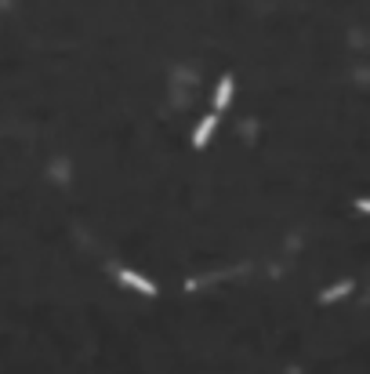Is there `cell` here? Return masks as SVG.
I'll return each mask as SVG.
<instances>
[{
  "instance_id": "cell-4",
  "label": "cell",
  "mask_w": 370,
  "mask_h": 374,
  "mask_svg": "<svg viewBox=\"0 0 370 374\" xmlns=\"http://www.w3.org/2000/svg\"><path fill=\"white\" fill-rule=\"evenodd\" d=\"M352 291V280H342V284H334L330 291H323V295H319V302H334V298H345Z\"/></svg>"
},
{
  "instance_id": "cell-1",
  "label": "cell",
  "mask_w": 370,
  "mask_h": 374,
  "mask_svg": "<svg viewBox=\"0 0 370 374\" xmlns=\"http://www.w3.org/2000/svg\"><path fill=\"white\" fill-rule=\"evenodd\" d=\"M117 280L124 284V287H131V291H142L146 298H156V284L149 280V276H142V273H135V269H117Z\"/></svg>"
},
{
  "instance_id": "cell-3",
  "label": "cell",
  "mask_w": 370,
  "mask_h": 374,
  "mask_svg": "<svg viewBox=\"0 0 370 374\" xmlns=\"http://www.w3.org/2000/svg\"><path fill=\"white\" fill-rule=\"evenodd\" d=\"M233 88H236V84H233V76H221V80H218V91H215V113H221L225 106L233 102Z\"/></svg>"
},
{
  "instance_id": "cell-2",
  "label": "cell",
  "mask_w": 370,
  "mask_h": 374,
  "mask_svg": "<svg viewBox=\"0 0 370 374\" xmlns=\"http://www.w3.org/2000/svg\"><path fill=\"white\" fill-rule=\"evenodd\" d=\"M215 127H218V113H207V117L200 120V127H196V131H192V145H196V149H203V145L211 142Z\"/></svg>"
}]
</instances>
